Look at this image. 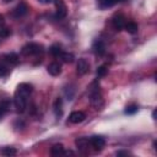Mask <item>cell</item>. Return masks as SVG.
<instances>
[{
  "mask_svg": "<svg viewBox=\"0 0 157 157\" xmlns=\"http://www.w3.org/2000/svg\"><path fill=\"white\" fill-rule=\"evenodd\" d=\"M60 58H61V60H63L64 63H72L74 59H75V56H74L72 53H64V52L61 53Z\"/></svg>",
  "mask_w": 157,
  "mask_h": 157,
  "instance_id": "7402d4cb",
  "label": "cell"
},
{
  "mask_svg": "<svg viewBox=\"0 0 157 157\" xmlns=\"http://www.w3.org/2000/svg\"><path fill=\"white\" fill-rule=\"evenodd\" d=\"M0 153L4 155V156H13V155L17 153V151H16L15 147H2L0 150Z\"/></svg>",
  "mask_w": 157,
  "mask_h": 157,
  "instance_id": "44dd1931",
  "label": "cell"
},
{
  "mask_svg": "<svg viewBox=\"0 0 157 157\" xmlns=\"http://www.w3.org/2000/svg\"><path fill=\"white\" fill-rule=\"evenodd\" d=\"M10 104H11L10 99H2L0 102V119H2V117L7 113V110L10 108Z\"/></svg>",
  "mask_w": 157,
  "mask_h": 157,
  "instance_id": "2e32d148",
  "label": "cell"
},
{
  "mask_svg": "<svg viewBox=\"0 0 157 157\" xmlns=\"http://www.w3.org/2000/svg\"><path fill=\"white\" fill-rule=\"evenodd\" d=\"M1 58L7 63V64H10L11 66H15V65H17L18 64V55L16 54V53H9V54H4V55H1Z\"/></svg>",
  "mask_w": 157,
  "mask_h": 157,
  "instance_id": "4fadbf2b",
  "label": "cell"
},
{
  "mask_svg": "<svg viewBox=\"0 0 157 157\" xmlns=\"http://www.w3.org/2000/svg\"><path fill=\"white\" fill-rule=\"evenodd\" d=\"M88 142H90V146L93 147L96 151H101L105 146V140L101 135H93V136H91L88 139Z\"/></svg>",
  "mask_w": 157,
  "mask_h": 157,
  "instance_id": "5b68a950",
  "label": "cell"
},
{
  "mask_svg": "<svg viewBox=\"0 0 157 157\" xmlns=\"http://www.w3.org/2000/svg\"><path fill=\"white\" fill-rule=\"evenodd\" d=\"M124 1H126V0H97V5L101 10H104V9L117 5L118 2H124Z\"/></svg>",
  "mask_w": 157,
  "mask_h": 157,
  "instance_id": "8fae6325",
  "label": "cell"
},
{
  "mask_svg": "<svg viewBox=\"0 0 157 157\" xmlns=\"http://www.w3.org/2000/svg\"><path fill=\"white\" fill-rule=\"evenodd\" d=\"M47 71H48L49 75H52V76H58V75H60V72H61V65H60L59 63H56V61H53V63H50V64L47 66Z\"/></svg>",
  "mask_w": 157,
  "mask_h": 157,
  "instance_id": "7c38bea8",
  "label": "cell"
},
{
  "mask_svg": "<svg viewBox=\"0 0 157 157\" xmlns=\"http://www.w3.org/2000/svg\"><path fill=\"white\" fill-rule=\"evenodd\" d=\"M152 118H153V119H156V110H153V112H152Z\"/></svg>",
  "mask_w": 157,
  "mask_h": 157,
  "instance_id": "f1b7e54d",
  "label": "cell"
},
{
  "mask_svg": "<svg viewBox=\"0 0 157 157\" xmlns=\"http://www.w3.org/2000/svg\"><path fill=\"white\" fill-rule=\"evenodd\" d=\"M126 23V17L123 13H115L112 17V26L115 31H121Z\"/></svg>",
  "mask_w": 157,
  "mask_h": 157,
  "instance_id": "8992f818",
  "label": "cell"
},
{
  "mask_svg": "<svg viewBox=\"0 0 157 157\" xmlns=\"http://www.w3.org/2000/svg\"><path fill=\"white\" fill-rule=\"evenodd\" d=\"M11 34V31L9 28H1L0 29V39H5Z\"/></svg>",
  "mask_w": 157,
  "mask_h": 157,
  "instance_id": "d4e9b609",
  "label": "cell"
},
{
  "mask_svg": "<svg viewBox=\"0 0 157 157\" xmlns=\"http://www.w3.org/2000/svg\"><path fill=\"white\" fill-rule=\"evenodd\" d=\"M53 110H54V114H55L58 118L63 115V99H61V98H56V99L54 101Z\"/></svg>",
  "mask_w": 157,
  "mask_h": 157,
  "instance_id": "9a60e30c",
  "label": "cell"
},
{
  "mask_svg": "<svg viewBox=\"0 0 157 157\" xmlns=\"http://www.w3.org/2000/svg\"><path fill=\"white\" fill-rule=\"evenodd\" d=\"M4 23V16L0 13V25H2Z\"/></svg>",
  "mask_w": 157,
  "mask_h": 157,
  "instance_id": "83f0119b",
  "label": "cell"
},
{
  "mask_svg": "<svg viewBox=\"0 0 157 157\" xmlns=\"http://www.w3.org/2000/svg\"><path fill=\"white\" fill-rule=\"evenodd\" d=\"M50 153L53 156H59V155H64L65 151H64V146L61 144H55L52 148H50Z\"/></svg>",
  "mask_w": 157,
  "mask_h": 157,
  "instance_id": "ac0fdd59",
  "label": "cell"
},
{
  "mask_svg": "<svg viewBox=\"0 0 157 157\" xmlns=\"http://www.w3.org/2000/svg\"><path fill=\"white\" fill-rule=\"evenodd\" d=\"M54 4H55V9H56V18L61 20V18H65L66 15H67V6L65 4L64 0H54Z\"/></svg>",
  "mask_w": 157,
  "mask_h": 157,
  "instance_id": "52a82bcc",
  "label": "cell"
},
{
  "mask_svg": "<svg viewBox=\"0 0 157 157\" xmlns=\"http://www.w3.org/2000/svg\"><path fill=\"white\" fill-rule=\"evenodd\" d=\"M92 50L96 55L98 56H102L104 53H105V44L102 39H96L92 44Z\"/></svg>",
  "mask_w": 157,
  "mask_h": 157,
  "instance_id": "ba28073f",
  "label": "cell"
},
{
  "mask_svg": "<svg viewBox=\"0 0 157 157\" xmlns=\"http://www.w3.org/2000/svg\"><path fill=\"white\" fill-rule=\"evenodd\" d=\"M28 5L26 4V1H20L13 9H12V11H11V16L13 17V18H21V17H23V16H26L27 15V12H28Z\"/></svg>",
  "mask_w": 157,
  "mask_h": 157,
  "instance_id": "277c9868",
  "label": "cell"
},
{
  "mask_svg": "<svg viewBox=\"0 0 157 157\" xmlns=\"http://www.w3.org/2000/svg\"><path fill=\"white\" fill-rule=\"evenodd\" d=\"M39 2H42V4H49V2H52L53 0H38Z\"/></svg>",
  "mask_w": 157,
  "mask_h": 157,
  "instance_id": "4316f807",
  "label": "cell"
},
{
  "mask_svg": "<svg viewBox=\"0 0 157 157\" xmlns=\"http://www.w3.org/2000/svg\"><path fill=\"white\" fill-rule=\"evenodd\" d=\"M75 144H76L77 148H80V150H85L86 147L90 146L88 139H86V137H80V139H77V140L75 141Z\"/></svg>",
  "mask_w": 157,
  "mask_h": 157,
  "instance_id": "ffe728a7",
  "label": "cell"
},
{
  "mask_svg": "<svg viewBox=\"0 0 157 157\" xmlns=\"http://www.w3.org/2000/svg\"><path fill=\"white\" fill-rule=\"evenodd\" d=\"M10 1H12V0H4V2H10Z\"/></svg>",
  "mask_w": 157,
  "mask_h": 157,
  "instance_id": "f546056e",
  "label": "cell"
},
{
  "mask_svg": "<svg viewBox=\"0 0 157 157\" xmlns=\"http://www.w3.org/2000/svg\"><path fill=\"white\" fill-rule=\"evenodd\" d=\"M123 155H130V152H128V151H118L117 152V156H123Z\"/></svg>",
  "mask_w": 157,
  "mask_h": 157,
  "instance_id": "484cf974",
  "label": "cell"
},
{
  "mask_svg": "<svg viewBox=\"0 0 157 157\" xmlns=\"http://www.w3.org/2000/svg\"><path fill=\"white\" fill-rule=\"evenodd\" d=\"M124 29H125L128 33H130V34H135V33H137V29H139V27H137V25H136L135 22H132V21H129V22H126V23H125V26H124Z\"/></svg>",
  "mask_w": 157,
  "mask_h": 157,
  "instance_id": "e0dca14e",
  "label": "cell"
},
{
  "mask_svg": "<svg viewBox=\"0 0 157 157\" xmlns=\"http://www.w3.org/2000/svg\"><path fill=\"white\" fill-rule=\"evenodd\" d=\"M43 52H44L43 45L39 44V43H34V42L27 43L21 49V54L25 55V56H32V55H36L37 56V55L43 54Z\"/></svg>",
  "mask_w": 157,
  "mask_h": 157,
  "instance_id": "3957f363",
  "label": "cell"
},
{
  "mask_svg": "<svg viewBox=\"0 0 157 157\" xmlns=\"http://www.w3.org/2000/svg\"><path fill=\"white\" fill-rule=\"evenodd\" d=\"M137 109H139L137 104H129V105H126L124 113L128 114V115H132V114H135V113L137 112Z\"/></svg>",
  "mask_w": 157,
  "mask_h": 157,
  "instance_id": "603a6c76",
  "label": "cell"
},
{
  "mask_svg": "<svg viewBox=\"0 0 157 157\" xmlns=\"http://www.w3.org/2000/svg\"><path fill=\"white\" fill-rule=\"evenodd\" d=\"M49 52H50V54L53 55V56H60L61 55V53H63V49H61V45L60 44H58V43H55V44H53L50 48H49Z\"/></svg>",
  "mask_w": 157,
  "mask_h": 157,
  "instance_id": "d6986e66",
  "label": "cell"
},
{
  "mask_svg": "<svg viewBox=\"0 0 157 157\" xmlns=\"http://www.w3.org/2000/svg\"><path fill=\"white\" fill-rule=\"evenodd\" d=\"M85 119H86V114H85L83 112H80V110L72 112V113L69 115V121H70V123H72V124L82 123Z\"/></svg>",
  "mask_w": 157,
  "mask_h": 157,
  "instance_id": "30bf717a",
  "label": "cell"
},
{
  "mask_svg": "<svg viewBox=\"0 0 157 157\" xmlns=\"http://www.w3.org/2000/svg\"><path fill=\"white\" fill-rule=\"evenodd\" d=\"M90 101H91V104L94 105L97 109L103 105L102 93H101L99 85L97 83V81L92 82V85L90 86Z\"/></svg>",
  "mask_w": 157,
  "mask_h": 157,
  "instance_id": "7a4b0ae2",
  "label": "cell"
},
{
  "mask_svg": "<svg viewBox=\"0 0 157 157\" xmlns=\"http://www.w3.org/2000/svg\"><path fill=\"white\" fill-rule=\"evenodd\" d=\"M32 91H33L32 85H29L27 82H22L16 87V91L13 94V104H15V108L18 113L25 112L29 94L32 93Z\"/></svg>",
  "mask_w": 157,
  "mask_h": 157,
  "instance_id": "6da1fadb",
  "label": "cell"
},
{
  "mask_svg": "<svg viewBox=\"0 0 157 157\" xmlns=\"http://www.w3.org/2000/svg\"><path fill=\"white\" fill-rule=\"evenodd\" d=\"M76 67H77V74L78 75H85L90 70V64H88V61L85 58H80L78 61H77Z\"/></svg>",
  "mask_w": 157,
  "mask_h": 157,
  "instance_id": "9c48e42d",
  "label": "cell"
},
{
  "mask_svg": "<svg viewBox=\"0 0 157 157\" xmlns=\"http://www.w3.org/2000/svg\"><path fill=\"white\" fill-rule=\"evenodd\" d=\"M107 72H108V67H107L105 65H101V66H98L97 70H96V74H97L98 77H103V76H105Z\"/></svg>",
  "mask_w": 157,
  "mask_h": 157,
  "instance_id": "cb8c5ba5",
  "label": "cell"
},
{
  "mask_svg": "<svg viewBox=\"0 0 157 157\" xmlns=\"http://www.w3.org/2000/svg\"><path fill=\"white\" fill-rule=\"evenodd\" d=\"M11 65L7 64L1 56H0V77H6L11 71Z\"/></svg>",
  "mask_w": 157,
  "mask_h": 157,
  "instance_id": "5bb4252c",
  "label": "cell"
}]
</instances>
